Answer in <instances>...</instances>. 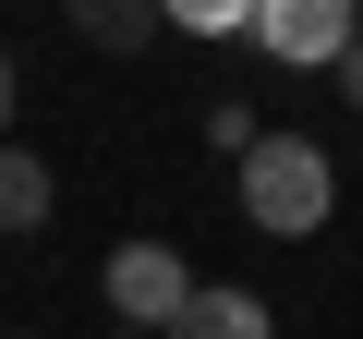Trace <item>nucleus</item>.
Segmentation results:
<instances>
[{
    "mask_svg": "<svg viewBox=\"0 0 363 339\" xmlns=\"http://www.w3.org/2000/svg\"><path fill=\"white\" fill-rule=\"evenodd\" d=\"M230 170H242V218H255L267 243H315L327 206H339V170H327L315 133H255Z\"/></svg>",
    "mask_w": 363,
    "mask_h": 339,
    "instance_id": "nucleus-1",
    "label": "nucleus"
},
{
    "mask_svg": "<svg viewBox=\"0 0 363 339\" xmlns=\"http://www.w3.org/2000/svg\"><path fill=\"white\" fill-rule=\"evenodd\" d=\"M267 61H291V73H327V61H351V37H363V0H255V25H242Z\"/></svg>",
    "mask_w": 363,
    "mask_h": 339,
    "instance_id": "nucleus-2",
    "label": "nucleus"
},
{
    "mask_svg": "<svg viewBox=\"0 0 363 339\" xmlns=\"http://www.w3.org/2000/svg\"><path fill=\"white\" fill-rule=\"evenodd\" d=\"M182 291H194V267H182V243H121V255H109V327L157 339V327L182 315Z\"/></svg>",
    "mask_w": 363,
    "mask_h": 339,
    "instance_id": "nucleus-3",
    "label": "nucleus"
},
{
    "mask_svg": "<svg viewBox=\"0 0 363 339\" xmlns=\"http://www.w3.org/2000/svg\"><path fill=\"white\" fill-rule=\"evenodd\" d=\"M157 339H279V315H267L255 291H218V279H194V291H182V315H169Z\"/></svg>",
    "mask_w": 363,
    "mask_h": 339,
    "instance_id": "nucleus-4",
    "label": "nucleus"
},
{
    "mask_svg": "<svg viewBox=\"0 0 363 339\" xmlns=\"http://www.w3.org/2000/svg\"><path fill=\"white\" fill-rule=\"evenodd\" d=\"M49 206H61V182H49V157H37V145H0V243H25V230H49Z\"/></svg>",
    "mask_w": 363,
    "mask_h": 339,
    "instance_id": "nucleus-5",
    "label": "nucleus"
},
{
    "mask_svg": "<svg viewBox=\"0 0 363 339\" xmlns=\"http://www.w3.org/2000/svg\"><path fill=\"white\" fill-rule=\"evenodd\" d=\"M61 25H73L85 49L133 61V49H157V0H61Z\"/></svg>",
    "mask_w": 363,
    "mask_h": 339,
    "instance_id": "nucleus-6",
    "label": "nucleus"
},
{
    "mask_svg": "<svg viewBox=\"0 0 363 339\" xmlns=\"http://www.w3.org/2000/svg\"><path fill=\"white\" fill-rule=\"evenodd\" d=\"M157 25H182V37H242L255 0H157Z\"/></svg>",
    "mask_w": 363,
    "mask_h": 339,
    "instance_id": "nucleus-7",
    "label": "nucleus"
},
{
    "mask_svg": "<svg viewBox=\"0 0 363 339\" xmlns=\"http://www.w3.org/2000/svg\"><path fill=\"white\" fill-rule=\"evenodd\" d=\"M206 133H218V145H230V157H242V145H255V133H267V121H255V109H242V97H218V109H206Z\"/></svg>",
    "mask_w": 363,
    "mask_h": 339,
    "instance_id": "nucleus-8",
    "label": "nucleus"
},
{
    "mask_svg": "<svg viewBox=\"0 0 363 339\" xmlns=\"http://www.w3.org/2000/svg\"><path fill=\"white\" fill-rule=\"evenodd\" d=\"M13 109H25V73H13V49H0V145H13Z\"/></svg>",
    "mask_w": 363,
    "mask_h": 339,
    "instance_id": "nucleus-9",
    "label": "nucleus"
},
{
    "mask_svg": "<svg viewBox=\"0 0 363 339\" xmlns=\"http://www.w3.org/2000/svg\"><path fill=\"white\" fill-rule=\"evenodd\" d=\"M0 339H25V327H0Z\"/></svg>",
    "mask_w": 363,
    "mask_h": 339,
    "instance_id": "nucleus-10",
    "label": "nucleus"
},
{
    "mask_svg": "<svg viewBox=\"0 0 363 339\" xmlns=\"http://www.w3.org/2000/svg\"><path fill=\"white\" fill-rule=\"evenodd\" d=\"M109 339H133V327H109Z\"/></svg>",
    "mask_w": 363,
    "mask_h": 339,
    "instance_id": "nucleus-11",
    "label": "nucleus"
}]
</instances>
